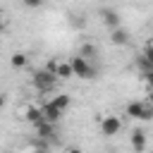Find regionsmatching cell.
Wrapping results in <instances>:
<instances>
[{"label": "cell", "mask_w": 153, "mask_h": 153, "mask_svg": "<svg viewBox=\"0 0 153 153\" xmlns=\"http://www.w3.org/2000/svg\"><path fill=\"white\" fill-rule=\"evenodd\" d=\"M141 55H143V57H146V60L153 65V43H148V45L143 48V53H141Z\"/></svg>", "instance_id": "2e32d148"}, {"label": "cell", "mask_w": 153, "mask_h": 153, "mask_svg": "<svg viewBox=\"0 0 153 153\" xmlns=\"http://www.w3.org/2000/svg\"><path fill=\"white\" fill-rule=\"evenodd\" d=\"M98 14H100V19H103V24H105L108 29L120 26V12H117V10H112V7H103Z\"/></svg>", "instance_id": "277c9868"}, {"label": "cell", "mask_w": 153, "mask_h": 153, "mask_svg": "<svg viewBox=\"0 0 153 153\" xmlns=\"http://www.w3.org/2000/svg\"><path fill=\"white\" fill-rule=\"evenodd\" d=\"M24 5H26V7H31V10H36V7H41V5H43V0H24Z\"/></svg>", "instance_id": "e0dca14e"}, {"label": "cell", "mask_w": 153, "mask_h": 153, "mask_svg": "<svg viewBox=\"0 0 153 153\" xmlns=\"http://www.w3.org/2000/svg\"><path fill=\"white\" fill-rule=\"evenodd\" d=\"M26 62H29V57H26L24 53H14V55L10 57V65H12L14 69H22V67H26Z\"/></svg>", "instance_id": "4fadbf2b"}, {"label": "cell", "mask_w": 153, "mask_h": 153, "mask_svg": "<svg viewBox=\"0 0 153 153\" xmlns=\"http://www.w3.org/2000/svg\"><path fill=\"white\" fill-rule=\"evenodd\" d=\"M79 55H81V57H86V60H91V57H96V55H98V48H96L93 43H84V45L79 48Z\"/></svg>", "instance_id": "7c38bea8"}, {"label": "cell", "mask_w": 153, "mask_h": 153, "mask_svg": "<svg viewBox=\"0 0 153 153\" xmlns=\"http://www.w3.org/2000/svg\"><path fill=\"white\" fill-rule=\"evenodd\" d=\"M57 62H60L57 57H53V60H48V65H45V69H50V72H55V69H57Z\"/></svg>", "instance_id": "ac0fdd59"}, {"label": "cell", "mask_w": 153, "mask_h": 153, "mask_svg": "<svg viewBox=\"0 0 153 153\" xmlns=\"http://www.w3.org/2000/svg\"><path fill=\"white\" fill-rule=\"evenodd\" d=\"M26 120H29L31 124H36L38 120H43V110L36 108V105H29V108H26Z\"/></svg>", "instance_id": "8fae6325"}, {"label": "cell", "mask_w": 153, "mask_h": 153, "mask_svg": "<svg viewBox=\"0 0 153 153\" xmlns=\"http://www.w3.org/2000/svg\"><path fill=\"white\" fill-rule=\"evenodd\" d=\"M143 105H146V103H141V100H131V103L127 105V115H129L131 120H141V115H143Z\"/></svg>", "instance_id": "9c48e42d"}, {"label": "cell", "mask_w": 153, "mask_h": 153, "mask_svg": "<svg viewBox=\"0 0 153 153\" xmlns=\"http://www.w3.org/2000/svg\"><path fill=\"white\" fill-rule=\"evenodd\" d=\"M143 79H146V84H148V88H153V65H151L148 69H143Z\"/></svg>", "instance_id": "9a60e30c"}, {"label": "cell", "mask_w": 153, "mask_h": 153, "mask_svg": "<svg viewBox=\"0 0 153 153\" xmlns=\"http://www.w3.org/2000/svg\"><path fill=\"white\" fill-rule=\"evenodd\" d=\"M120 129H122V122H120V117H115V115H108V117H103V120H100V131H103V136H115Z\"/></svg>", "instance_id": "3957f363"}, {"label": "cell", "mask_w": 153, "mask_h": 153, "mask_svg": "<svg viewBox=\"0 0 153 153\" xmlns=\"http://www.w3.org/2000/svg\"><path fill=\"white\" fill-rule=\"evenodd\" d=\"M55 74H57V79H69V76H74V72H72V65H69V62H57Z\"/></svg>", "instance_id": "30bf717a"}, {"label": "cell", "mask_w": 153, "mask_h": 153, "mask_svg": "<svg viewBox=\"0 0 153 153\" xmlns=\"http://www.w3.org/2000/svg\"><path fill=\"white\" fill-rule=\"evenodd\" d=\"M33 127H36L38 139H50V136L55 134V122H50V120H45V117H43V120H38Z\"/></svg>", "instance_id": "5b68a950"}, {"label": "cell", "mask_w": 153, "mask_h": 153, "mask_svg": "<svg viewBox=\"0 0 153 153\" xmlns=\"http://www.w3.org/2000/svg\"><path fill=\"white\" fill-rule=\"evenodd\" d=\"M110 43H112V45H127V43H129V31L122 29V26L110 29Z\"/></svg>", "instance_id": "8992f818"}, {"label": "cell", "mask_w": 153, "mask_h": 153, "mask_svg": "<svg viewBox=\"0 0 153 153\" xmlns=\"http://www.w3.org/2000/svg\"><path fill=\"white\" fill-rule=\"evenodd\" d=\"M5 100H7V98H5V93H0V110L5 108Z\"/></svg>", "instance_id": "d6986e66"}, {"label": "cell", "mask_w": 153, "mask_h": 153, "mask_svg": "<svg viewBox=\"0 0 153 153\" xmlns=\"http://www.w3.org/2000/svg\"><path fill=\"white\" fill-rule=\"evenodd\" d=\"M53 103H55V105H57L60 110H67L72 100H69V96H67V93H57V96L53 98Z\"/></svg>", "instance_id": "5bb4252c"}, {"label": "cell", "mask_w": 153, "mask_h": 153, "mask_svg": "<svg viewBox=\"0 0 153 153\" xmlns=\"http://www.w3.org/2000/svg\"><path fill=\"white\" fill-rule=\"evenodd\" d=\"M69 65H72V72H74V76H79V79H96L98 76V69L86 60V57H81L79 53L69 60Z\"/></svg>", "instance_id": "6da1fadb"}, {"label": "cell", "mask_w": 153, "mask_h": 153, "mask_svg": "<svg viewBox=\"0 0 153 153\" xmlns=\"http://www.w3.org/2000/svg\"><path fill=\"white\" fill-rule=\"evenodd\" d=\"M148 103H151V105H153V88H151V91H148Z\"/></svg>", "instance_id": "ffe728a7"}, {"label": "cell", "mask_w": 153, "mask_h": 153, "mask_svg": "<svg viewBox=\"0 0 153 153\" xmlns=\"http://www.w3.org/2000/svg\"><path fill=\"white\" fill-rule=\"evenodd\" d=\"M131 146H134V151H143L146 148V131L143 129H134L131 131Z\"/></svg>", "instance_id": "ba28073f"}, {"label": "cell", "mask_w": 153, "mask_h": 153, "mask_svg": "<svg viewBox=\"0 0 153 153\" xmlns=\"http://www.w3.org/2000/svg\"><path fill=\"white\" fill-rule=\"evenodd\" d=\"M41 110H43V117H45V120H50V122H55V124L60 122V117H62V112H65V110H60V108H57L53 100H48V103H45Z\"/></svg>", "instance_id": "52a82bcc"}, {"label": "cell", "mask_w": 153, "mask_h": 153, "mask_svg": "<svg viewBox=\"0 0 153 153\" xmlns=\"http://www.w3.org/2000/svg\"><path fill=\"white\" fill-rule=\"evenodd\" d=\"M55 84H57V74L55 72H50V69H38V72H33V86H36V91H41V93H50L53 88H55Z\"/></svg>", "instance_id": "7a4b0ae2"}, {"label": "cell", "mask_w": 153, "mask_h": 153, "mask_svg": "<svg viewBox=\"0 0 153 153\" xmlns=\"http://www.w3.org/2000/svg\"><path fill=\"white\" fill-rule=\"evenodd\" d=\"M0 31H2V14H0Z\"/></svg>", "instance_id": "44dd1931"}]
</instances>
